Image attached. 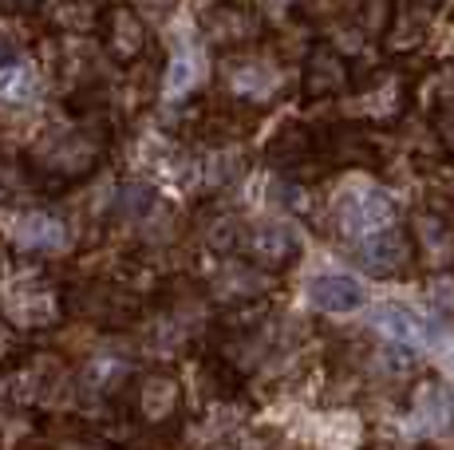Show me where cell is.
I'll return each mask as SVG.
<instances>
[{
  "label": "cell",
  "instance_id": "1",
  "mask_svg": "<svg viewBox=\"0 0 454 450\" xmlns=\"http://www.w3.org/2000/svg\"><path fill=\"white\" fill-rule=\"evenodd\" d=\"M111 151V127L103 119H80V123L48 127L36 143L24 151V175L36 190L64 194L80 186L107 162Z\"/></svg>",
  "mask_w": 454,
  "mask_h": 450
},
{
  "label": "cell",
  "instance_id": "2",
  "mask_svg": "<svg viewBox=\"0 0 454 450\" xmlns=\"http://www.w3.org/2000/svg\"><path fill=\"white\" fill-rule=\"evenodd\" d=\"M67 297L64 284L40 265V257L0 261V324L12 332H48L64 324Z\"/></svg>",
  "mask_w": 454,
  "mask_h": 450
},
{
  "label": "cell",
  "instance_id": "3",
  "mask_svg": "<svg viewBox=\"0 0 454 450\" xmlns=\"http://www.w3.org/2000/svg\"><path fill=\"white\" fill-rule=\"evenodd\" d=\"M123 411L135 427L143 431H166L182 415V384L166 368H143L130 371V379L119 387Z\"/></svg>",
  "mask_w": 454,
  "mask_h": 450
},
{
  "label": "cell",
  "instance_id": "4",
  "mask_svg": "<svg viewBox=\"0 0 454 450\" xmlns=\"http://www.w3.org/2000/svg\"><path fill=\"white\" fill-rule=\"evenodd\" d=\"M198 32L202 44L217 56H241L269 36V20L249 0H214L198 16Z\"/></svg>",
  "mask_w": 454,
  "mask_h": 450
},
{
  "label": "cell",
  "instance_id": "5",
  "mask_svg": "<svg viewBox=\"0 0 454 450\" xmlns=\"http://www.w3.org/2000/svg\"><path fill=\"white\" fill-rule=\"evenodd\" d=\"M67 313H80L87 324L103 332H123V328L143 320V300L119 281H80V289L67 292Z\"/></svg>",
  "mask_w": 454,
  "mask_h": 450
},
{
  "label": "cell",
  "instance_id": "6",
  "mask_svg": "<svg viewBox=\"0 0 454 450\" xmlns=\"http://www.w3.org/2000/svg\"><path fill=\"white\" fill-rule=\"evenodd\" d=\"M95 36H99V44H103V56L115 67H123V72L138 67L154 51L151 24H146V16L138 12L135 4H127V0H107Z\"/></svg>",
  "mask_w": 454,
  "mask_h": 450
},
{
  "label": "cell",
  "instance_id": "7",
  "mask_svg": "<svg viewBox=\"0 0 454 450\" xmlns=\"http://www.w3.org/2000/svg\"><path fill=\"white\" fill-rule=\"evenodd\" d=\"M332 218H336L340 237L360 241V237H368V233L383 229V225H391V218H395V206H391V198L383 194V190L352 186V190H344V194L336 198Z\"/></svg>",
  "mask_w": 454,
  "mask_h": 450
},
{
  "label": "cell",
  "instance_id": "8",
  "mask_svg": "<svg viewBox=\"0 0 454 450\" xmlns=\"http://www.w3.org/2000/svg\"><path fill=\"white\" fill-rule=\"evenodd\" d=\"M356 261H360L372 276H380V281L403 276L419 261L411 229L383 225V229H375V233H368V237H360V245H356Z\"/></svg>",
  "mask_w": 454,
  "mask_h": 450
},
{
  "label": "cell",
  "instance_id": "9",
  "mask_svg": "<svg viewBox=\"0 0 454 450\" xmlns=\"http://www.w3.org/2000/svg\"><path fill=\"white\" fill-rule=\"evenodd\" d=\"M301 253H304V241L289 221H257L246 229L241 257H249L253 265H261L269 273H285L289 265L301 261Z\"/></svg>",
  "mask_w": 454,
  "mask_h": 450
},
{
  "label": "cell",
  "instance_id": "10",
  "mask_svg": "<svg viewBox=\"0 0 454 450\" xmlns=\"http://www.w3.org/2000/svg\"><path fill=\"white\" fill-rule=\"evenodd\" d=\"M352 88V64L336 44H312L304 56V72H301V95L304 103H325L336 99Z\"/></svg>",
  "mask_w": 454,
  "mask_h": 450
},
{
  "label": "cell",
  "instance_id": "11",
  "mask_svg": "<svg viewBox=\"0 0 454 450\" xmlns=\"http://www.w3.org/2000/svg\"><path fill=\"white\" fill-rule=\"evenodd\" d=\"M225 88H230V95L238 103L257 107V103L273 99V95L281 91V72H277L269 59L249 56V51H241V56H225Z\"/></svg>",
  "mask_w": 454,
  "mask_h": 450
},
{
  "label": "cell",
  "instance_id": "12",
  "mask_svg": "<svg viewBox=\"0 0 454 450\" xmlns=\"http://www.w3.org/2000/svg\"><path fill=\"white\" fill-rule=\"evenodd\" d=\"M12 245L28 257H51L67 249V225L48 210H24L12 221Z\"/></svg>",
  "mask_w": 454,
  "mask_h": 450
},
{
  "label": "cell",
  "instance_id": "13",
  "mask_svg": "<svg viewBox=\"0 0 454 450\" xmlns=\"http://www.w3.org/2000/svg\"><path fill=\"white\" fill-rule=\"evenodd\" d=\"M269 284H273L269 269H261V265H253L249 257H246V261H238V265H225V269H217V276L209 281V297H214L217 305L241 308V305H249V300L265 297Z\"/></svg>",
  "mask_w": 454,
  "mask_h": 450
},
{
  "label": "cell",
  "instance_id": "14",
  "mask_svg": "<svg viewBox=\"0 0 454 450\" xmlns=\"http://www.w3.org/2000/svg\"><path fill=\"white\" fill-rule=\"evenodd\" d=\"M107 0H40L36 16L59 36H95Z\"/></svg>",
  "mask_w": 454,
  "mask_h": 450
},
{
  "label": "cell",
  "instance_id": "15",
  "mask_svg": "<svg viewBox=\"0 0 454 450\" xmlns=\"http://www.w3.org/2000/svg\"><path fill=\"white\" fill-rule=\"evenodd\" d=\"M309 300H312V308H320V313L344 316V313H356V308H364L368 292H364V284L356 281V276L320 273V276H312V281H309Z\"/></svg>",
  "mask_w": 454,
  "mask_h": 450
},
{
  "label": "cell",
  "instance_id": "16",
  "mask_svg": "<svg viewBox=\"0 0 454 450\" xmlns=\"http://www.w3.org/2000/svg\"><path fill=\"white\" fill-rule=\"evenodd\" d=\"M411 237H415V253L423 261H439V269L454 265V225L442 218L439 210H419L411 218Z\"/></svg>",
  "mask_w": 454,
  "mask_h": 450
},
{
  "label": "cell",
  "instance_id": "17",
  "mask_svg": "<svg viewBox=\"0 0 454 450\" xmlns=\"http://www.w3.org/2000/svg\"><path fill=\"white\" fill-rule=\"evenodd\" d=\"M411 415L427 431H450L454 427V395L439 379H423L411 395Z\"/></svg>",
  "mask_w": 454,
  "mask_h": 450
},
{
  "label": "cell",
  "instance_id": "18",
  "mask_svg": "<svg viewBox=\"0 0 454 450\" xmlns=\"http://www.w3.org/2000/svg\"><path fill=\"white\" fill-rule=\"evenodd\" d=\"M154 206H159V194H154L146 182H123L115 194V213L119 218H130V221L151 218Z\"/></svg>",
  "mask_w": 454,
  "mask_h": 450
},
{
  "label": "cell",
  "instance_id": "19",
  "mask_svg": "<svg viewBox=\"0 0 454 450\" xmlns=\"http://www.w3.org/2000/svg\"><path fill=\"white\" fill-rule=\"evenodd\" d=\"M36 95V72L20 56L0 64V99H28Z\"/></svg>",
  "mask_w": 454,
  "mask_h": 450
},
{
  "label": "cell",
  "instance_id": "20",
  "mask_svg": "<svg viewBox=\"0 0 454 450\" xmlns=\"http://www.w3.org/2000/svg\"><path fill=\"white\" fill-rule=\"evenodd\" d=\"M372 328L375 332H383V336H391L395 344H407V340H419V320L415 316H407L403 308H375V316H372Z\"/></svg>",
  "mask_w": 454,
  "mask_h": 450
},
{
  "label": "cell",
  "instance_id": "21",
  "mask_svg": "<svg viewBox=\"0 0 454 450\" xmlns=\"http://www.w3.org/2000/svg\"><path fill=\"white\" fill-rule=\"evenodd\" d=\"M434 131H439V143L447 146L450 162H454V83H439V99H434Z\"/></svg>",
  "mask_w": 454,
  "mask_h": 450
},
{
  "label": "cell",
  "instance_id": "22",
  "mask_svg": "<svg viewBox=\"0 0 454 450\" xmlns=\"http://www.w3.org/2000/svg\"><path fill=\"white\" fill-rule=\"evenodd\" d=\"M194 88V64L186 56H178L170 67H166V91L170 95H186Z\"/></svg>",
  "mask_w": 454,
  "mask_h": 450
},
{
  "label": "cell",
  "instance_id": "23",
  "mask_svg": "<svg viewBox=\"0 0 454 450\" xmlns=\"http://www.w3.org/2000/svg\"><path fill=\"white\" fill-rule=\"evenodd\" d=\"M0 8L4 12H36L40 0H0Z\"/></svg>",
  "mask_w": 454,
  "mask_h": 450
},
{
  "label": "cell",
  "instance_id": "24",
  "mask_svg": "<svg viewBox=\"0 0 454 450\" xmlns=\"http://www.w3.org/2000/svg\"><path fill=\"white\" fill-rule=\"evenodd\" d=\"M91 368L95 371H107V368H103V360H91ZM111 371H127V368H111ZM99 392H107V376L99 379Z\"/></svg>",
  "mask_w": 454,
  "mask_h": 450
},
{
  "label": "cell",
  "instance_id": "25",
  "mask_svg": "<svg viewBox=\"0 0 454 450\" xmlns=\"http://www.w3.org/2000/svg\"><path fill=\"white\" fill-rule=\"evenodd\" d=\"M154 8H170V4H178V0H151Z\"/></svg>",
  "mask_w": 454,
  "mask_h": 450
}]
</instances>
